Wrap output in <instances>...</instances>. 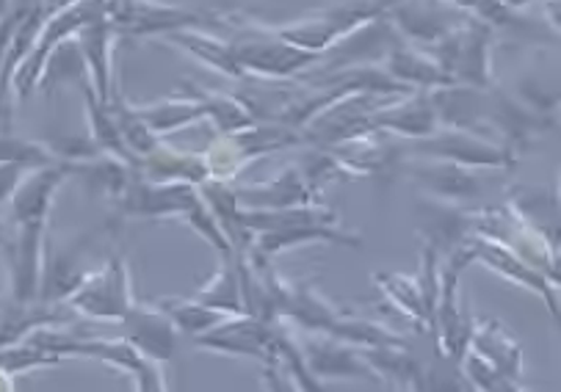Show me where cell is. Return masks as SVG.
<instances>
[{"instance_id": "cell-1", "label": "cell", "mask_w": 561, "mask_h": 392, "mask_svg": "<svg viewBox=\"0 0 561 392\" xmlns=\"http://www.w3.org/2000/svg\"><path fill=\"white\" fill-rule=\"evenodd\" d=\"M72 304L100 318L128 315V290H125L122 277H114L108 272L98 283L87 285V288H78V293L72 296Z\"/></svg>"}, {"instance_id": "cell-2", "label": "cell", "mask_w": 561, "mask_h": 392, "mask_svg": "<svg viewBox=\"0 0 561 392\" xmlns=\"http://www.w3.org/2000/svg\"><path fill=\"white\" fill-rule=\"evenodd\" d=\"M128 321H130V341H134L147 357H156V359L172 357L174 341H172V326H169V321L141 310H128Z\"/></svg>"}, {"instance_id": "cell-3", "label": "cell", "mask_w": 561, "mask_h": 392, "mask_svg": "<svg viewBox=\"0 0 561 392\" xmlns=\"http://www.w3.org/2000/svg\"><path fill=\"white\" fill-rule=\"evenodd\" d=\"M56 321V312L36 310V307H31V301H14L12 307H0V348L12 346L25 332H34L45 326V323Z\"/></svg>"}, {"instance_id": "cell-4", "label": "cell", "mask_w": 561, "mask_h": 392, "mask_svg": "<svg viewBox=\"0 0 561 392\" xmlns=\"http://www.w3.org/2000/svg\"><path fill=\"white\" fill-rule=\"evenodd\" d=\"M172 310H167L174 321L183 326L185 332H205L210 330L216 321H221V312L208 310V307H197V304H167Z\"/></svg>"}, {"instance_id": "cell-5", "label": "cell", "mask_w": 561, "mask_h": 392, "mask_svg": "<svg viewBox=\"0 0 561 392\" xmlns=\"http://www.w3.org/2000/svg\"><path fill=\"white\" fill-rule=\"evenodd\" d=\"M20 174V163H12V166H0V199L14 188Z\"/></svg>"}, {"instance_id": "cell-6", "label": "cell", "mask_w": 561, "mask_h": 392, "mask_svg": "<svg viewBox=\"0 0 561 392\" xmlns=\"http://www.w3.org/2000/svg\"><path fill=\"white\" fill-rule=\"evenodd\" d=\"M0 246H9V232L3 224H0Z\"/></svg>"}]
</instances>
